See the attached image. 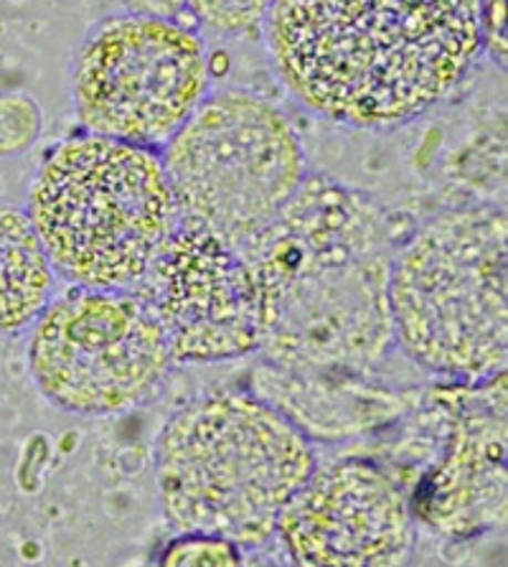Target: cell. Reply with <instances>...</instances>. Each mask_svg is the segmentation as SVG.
<instances>
[{"label": "cell", "mask_w": 508, "mask_h": 567, "mask_svg": "<svg viewBox=\"0 0 508 567\" xmlns=\"http://www.w3.org/2000/svg\"><path fill=\"white\" fill-rule=\"evenodd\" d=\"M245 549L214 535L180 532L163 549L158 567H242Z\"/></svg>", "instance_id": "14"}, {"label": "cell", "mask_w": 508, "mask_h": 567, "mask_svg": "<svg viewBox=\"0 0 508 567\" xmlns=\"http://www.w3.org/2000/svg\"><path fill=\"white\" fill-rule=\"evenodd\" d=\"M25 214L54 272L94 290H133L176 229L160 153L90 133L51 151Z\"/></svg>", "instance_id": "5"}, {"label": "cell", "mask_w": 508, "mask_h": 567, "mask_svg": "<svg viewBox=\"0 0 508 567\" xmlns=\"http://www.w3.org/2000/svg\"><path fill=\"white\" fill-rule=\"evenodd\" d=\"M484 33L490 56L506 66V0H484Z\"/></svg>", "instance_id": "16"}, {"label": "cell", "mask_w": 508, "mask_h": 567, "mask_svg": "<svg viewBox=\"0 0 508 567\" xmlns=\"http://www.w3.org/2000/svg\"><path fill=\"white\" fill-rule=\"evenodd\" d=\"M257 398L280 410L310 443L354 437L400 417V394L369 390L354 374L329 372H272L260 380Z\"/></svg>", "instance_id": "12"}, {"label": "cell", "mask_w": 508, "mask_h": 567, "mask_svg": "<svg viewBox=\"0 0 508 567\" xmlns=\"http://www.w3.org/2000/svg\"><path fill=\"white\" fill-rule=\"evenodd\" d=\"M315 466L313 443L270 402L217 392L163 427L155 484L178 532L257 549L274 539L282 509Z\"/></svg>", "instance_id": "3"}, {"label": "cell", "mask_w": 508, "mask_h": 567, "mask_svg": "<svg viewBox=\"0 0 508 567\" xmlns=\"http://www.w3.org/2000/svg\"><path fill=\"white\" fill-rule=\"evenodd\" d=\"M453 398L445 449L417 488L412 512L445 537L506 524V372Z\"/></svg>", "instance_id": "11"}, {"label": "cell", "mask_w": 508, "mask_h": 567, "mask_svg": "<svg viewBox=\"0 0 508 567\" xmlns=\"http://www.w3.org/2000/svg\"><path fill=\"white\" fill-rule=\"evenodd\" d=\"M176 225L245 247L296 199L308 178L290 117L247 92L206 97L160 153Z\"/></svg>", "instance_id": "6"}, {"label": "cell", "mask_w": 508, "mask_h": 567, "mask_svg": "<svg viewBox=\"0 0 508 567\" xmlns=\"http://www.w3.org/2000/svg\"><path fill=\"white\" fill-rule=\"evenodd\" d=\"M506 225L501 206H455L425 221L392 257V333L412 364L458 384L506 372Z\"/></svg>", "instance_id": "4"}, {"label": "cell", "mask_w": 508, "mask_h": 567, "mask_svg": "<svg viewBox=\"0 0 508 567\" xmlns=\"http://www.w3.org/2000/svg\"><path fill=\"white\" fill-rule=\"evenodd\" d=\"M260 298V351L288 372L364 377L394 343L392 243L376 206L305 178L286 212L239 247Z\"/></svg>", "instance_id": "2"}, {"label": "cell", "mask_w": 508, "mask_h": 567, "mask_svg": "<svg viewBox=\"0 0 508 567\" xmlns=\"http://www.w3.org/2000/svg\"><path fill=\"white\" fill-rule=\"evenodd\" d=\"M29 374L72 415H120L148 398L174 364L158 318L133 290L69 286L29 339Z\"/></svg>", "instance_id": "7"}, {"label": "cell", "mask_w": 508, "mask_h": 567, "mask_svg": "<svg viewBox=\"0 0 508 567\" xmlns=\"http://www.w3.org/2000/svg\"><path fill=\"white\" fill-rule=\"evenodd\" d=\"M158 318L174 364H209L260 351V298L239 247L178 227L133 288Z\"/></svg>", "instance_id": "9"}, {"label": "cell", "mask_w": 508, "mask_h": 567, "mask_svg": "<svg viewBox=\"0 0 508 567\" xmlns=\"http://www.w3.org/2000/svg\"><path fill=\"white\" fill-rule=\"evenodd\" d=\"M56 272L29 214L0 202V333H19L44 313Z\"/></svg>", "instance_id": "13"}, {"label": "cell", "mask_w": 508, "mask_h": 567, "mask_svg": "<svg viewBox=\"0 0 508 567\" xmlns=\"http://www.w3.org/2000/svg\"><path fill=\"white\" fill-rule=\"evenodd\" d=\"M206 90L209 62L201 39L155 16L107 21L84 41L72 72L84 131L151 151L188 123Z\"/></svg>", "instance_id": "8"}, {"label": "cell", "mask_w": 508, "mask_h": 567, "mask_svg": "<svg viewBox=\"0 0 508 567\" xmlns=\"http://www.w3.org/2000/svg\"><path fill=\"white\" fill-rule=\"evenodd\" d=\"M242 567H292V565L290 563L282 565L280 560H274V557L262 555L260 547H257V549H245Z\"/></svg>", "instance_id": "17"}, {"label": "cell", "mask_w": 508, "mask_h": 567, "mask_svg": "<svg viewBox=\"0 0 508 567\" xmlns=\"http://www.w3.org/2000/svg\"><path fill=\"white\" fill-rule=\"evenodd\" d=\"M267 19L286 87L351 127L425 115L486 49L484 0H272Z\"/></svg>", "instance_id": "1"}, {"label": "cell", "mask_w": 508, "mask_h": 567, "mask_svg": "<svg viewBox=\"0 0 508 567\" xmlns=\"http://www.w3.org/2000/svg\"><path fill=\"white\" fill-rule=\"evenodd\" d=\"M199 19L219 33H245L267 19L272 0H191Z\"/></svg>", "instance_id": "15"}, {"label": "cell", "mask_w": 508, "mask_h": 567, "mask_svg": "<svg viewBox=\"0 0 508 567\" xmlns=\"http://www.w3.org/2000/svg\"><path fill=\"white\" fill-rule=\"evenodd\" d=\"M274 537L292 567H407L415 512L372 461L315 466L282 509Z\"/></svg>", "instance_id": "10"}]
</instances>
